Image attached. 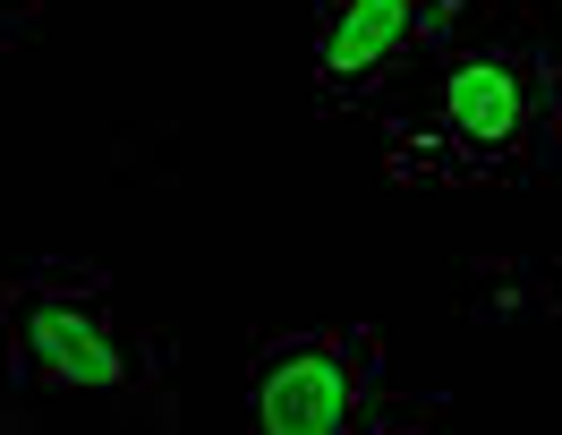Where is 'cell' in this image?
<instances>
[{"instance_id": "1", "label": "cell", "mask_w": 562, "mask_h": 435, "mask_svg": "<svg viewBox=\"0 0 562 435\" xmlns=\"http://www.w3.org/2000/svg\"><path fill=\"white\" fill-rule=\"evenodd\" d=\"M384 154L401 180L512 188L546 171V52L528 43H460L426 86L384 103Z\"/></svg>"}, {"instance_id": "2", "label": "cell", "mask_w": 562, "mask_h": 435, "mask_svg": "<svg viewBox=\"0 0 562 435\" xmlns=\"http://www.w3.org/2000/svg\"><path fill=\"white\" fill-rule=\"evenodd\" d=\"M145 359L137 325L111 274L43 256L26 274H0V393H137Z\"/></svg>"}, {"instance_id": "3", "label": "cell", "mask_w": 562, "mask_h": 435, "mask_svg": "<svg viewBox=\"0 0 562 435\" xmlns=\"http://www.w3.org/2000/svg\"><path fill=\"white\" fill-rule=\"evenodd\" d=\"M384 384V342L367 325L265 333L247 359V435H350Z\"/></svg>"}, {"instance_id": "4", "label": "cell", "mask_w": 562, "mask_h": 435, "mask_svg": "<svg viewBox=\"0 0 562 435\" xmlns=\"http://www.w3.org/2000/svg\"><path fill=\"white\" fill-rule=\"evenodd\" d=\"M460 0H316V111L384 103V86L418 52H443Z\"/></svg>"}, {"instance_id": "5", "label": "cell", "mask_w": 562, "mask_h": 435, "mask_svg": "<svg viewBox=\"0 0 562 435\" xmlns=\"http://www.w3.org/2000/svg\"><path fill=\"white\" fill-rule=\"evenodd\" d=\"M350 435H443V401H367Z\"/></svg>"}, {"instance_id": "6", "label": "cell", "mask_w": 562, "mask_h": 435, "mask_svg": "<svg viewBox=\"0 0 562 435\" xmlns=\"http://www.w3.org/2000/svg\"><path fill=\"white\" fill-rule=\"evenodd\" d=\"M494 308H520V316H537L546 333H562V265H537L520 290H503Z\"/></svg>"}, {"instance_id": "7", "label": "cell", "mask_w": 562, "mask_h": 435, "mask_svg": "<svg viewBox=\"0 0 562 435\" xmlns=\"http://www.w3.org/2000/svg\"><path fill=\"white\" fill-rule=\"evenodd\" d=\"M546 171H562V60H546Z\"/></svg>"}, {"instance_id": "8", "label": "cell", "mask_w": 562, "mask_h": 435, "mask_svg": "<svg viewBox=\"0 0 562 435\" xmlns=\"http://www.w3.org/2000/svg\"><path fill=\"white\" fill-rule=\"evenodd\" d=\"M18 9H43V0H0V18H18Z\"/></svg>"}]
</instances>
